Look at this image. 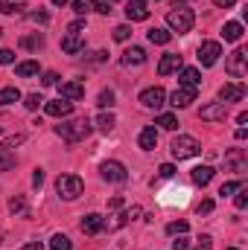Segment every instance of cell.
Masks as SVG:
<instances>
[{"label": "cell", "instance_id": "cell-1", "mask_svg": "<svg viewBox=\"0 0 248 250\" xmlns=\"http://www.w3.org/2000/svg\"><path fill=\"white\" fill-rule=\"evenodd\" d=\"M193 23H196L193 9H190L187 3H173V9H170V15H167V26H170V32L184 35V32L193 29Z\"/></svg>", "mask_w": 248, "mask_h": 250}, {"label": "cell", "instance_id": "cell-21", "mask_svg": "<svg viewBox=\"0 0 248 250\" xmlns=\"http://www.w3.org/2000/svg\"><path fill=\"white\" fill-rule=\"evenodd\" d=\"M222 38H225V41H231V44H237V41L243 38V23H237V21H228V23L222 26Z\"/></svg>", "mask_w": 248, "mask_h": 250}, {"label": "cell", "instance_id": "cell-29", "mask_svg": "<svg viewBox=\"0 0 248 250\" xmlns=\"http://www.w3.org/2000/svg\"><path fill=\"white\" fill-rule=\"evenodd\" d=\"M97 125H99V131H105V134H108V131L117 125V120H114V114H105V111H102V114L97 117Z\"/></svg>", "mask_w": 248, "mask_h": 250}, {"label": "cell", "instance_id": "cell-49", "mask_svg": "<svg viewBox=\"0 0 248 250\" xmlns=\"http://www.w3.org/2000/svg\"><path fill=\"white\" fill-rule=\"evenodd\" d=\"M47 87H53V84H59V73H44V79H41Z\"/></svg>", "mask_w": 248, "mask_h": 250}, {"label": "cell", "instance_id": "cell-9", "mask_svg": "<svg viewBox=\"0 0 248 250\" xmlns=\"http://www.w3.org/2000/svg\"><path fill=\"white\" fill-rule=\"evenodd\" d=\"M243 96H246V84H240V82H231V84H222V87H219V102H222V105H228V102H243Z\"/></svg>", "mask_w": 248, "mask_h": 250}, {"label": "cell", "instance_id": "cell-12", "mask_svg": "<svg viewBox=\"0 0 248 250\" xmlns=\"http://www.w3.org/2000/svg\"><path fill=\"white\" fill-rule=\"evenodd\" d=\"M82 233H88V236H97V233H102L105 230V218L102 215H97V212H91V215H85L82 218Z\"/></svg>", "mask_w": 248, "mask_h": 250}, {"label": "cell", "instance_id": "cell-54", "mask_svg": "<svg viewBox=\"0 0 248 250\" xmlns=\"http://www.w3.org/2000/svg\"><path fill=\"white\" fill-rule=\"evenodd\" d=\"M213 3H216V6H219V9H231V6H234V3H237V0H213Z\"/></svg>", "mask_w": 248, "mask_h": 250}, {"label": "cell", "instance_id": "cell-31", "mask_svg": "<svg viewBox=\"0 0 248 250\" xmlns=\"http://www.w3.org/2000/svg\"><path fill=\"white\" fill-rule=\"evenodd\" d=\"M15 166V154L9 148H0V172H9Z\"/></svg>", "mask_w": 248, "mask_h": 250}, {"label": "cell", "instance_id": "cell-19", "mask_svg": "<svg viewBox=\"0 0 248 250\" xmlns=\"http://www.w3.org/2000/svg\"><path fill=\"white\" fill-rule=\"evenodd\" d=\"M82 96H85V84H79V82H64L62 84V99L76 102V99H82Z\"/></svg>", "mask_w": 248, "mask_h": 250}, {"label": "cell", "instance_id": "cell-59", "mask_svg": "<svg viewBox=\"0 0 248 250\" xmlns=\"http://www.w3.org/2000/svg\"><path fill=\"white\" fill-rule=\"evenodd\" d=\"M0 35H3V29H0Z\"/></svg>", "mask_w": 248, "mask_h": 250}, {"label": "cell", "instance_id": "cell-13", "mask_svg": "<svg viewBox=\"0 0 248 250\" xmlns=\"http://www.w3.org/2000/svg\"><path fill=\"white\" fill-rule=\"evenodd\" d=\"M44 111H47V117H70V114H73V102H67V99H62V96H59V99H56V102H47V105H44Z\"/></svg>", "mask_w": 248, "mask_h": 250}, {"label": "cell", "instance_id": "cell-16", "mask_svg": "<svg viewBox=\"0 0 248 250\" xmlns=\"http://www.w3.org/2000/svg\"><path fill=\"white\" fill-rule=\"evenodd\" d=\"M170 99H173L175 108H187L190 102H196V87H175Z\"/></svg>", "mask_w": 248, "mask_h": 250}, {"label": "cell", "instance_id": "cell-50", "mask_svg": "<svg viewBox=\"0 0 248 250\" xmlns=\"http://www.w3.org/2000/svg\"><path fill=\"white\" fill-rule=\"evenodd\" d=\"M15 62V53L12 50H0V64H12Z\"/></svg>", "mask_w": 248, "mask_h": 250}, {"label": "cell", "instance_id": "cell-47", "mask_svg": "<svg viewBox=\"0 0 248 250\" xmlns=\"http://www.w3.org/2000/svg\"><path fill=\"white\" fill-rule=\"evenodd\" d=\"M173 250H190V239H184V236H178V239L173 242Z\"/></svg>", "mask_w": 248, "mask_h": 250}, {"label": "cell", "instance_id": "cell-7", "mask_svg": "<svg viewBox=\"0 0 248 250\" xmlns=\"http://www.w3.org/2000/svg\"><path fill=\"white\" fill-rule=\"evenodd\" d=\"M164 102H167V90H164V87H146V90L140 93V105H143V108L158 111V108H164Z\"/></svg>", "mask_w": 248, "mask_h": 250}, {"label": "cell", "instance_id": "cell-14", "mask_svg": "<svg viewBox=\"0 0 248 250\" xmlns=\"http://www.w3.org/2000/svg\"><path fill=\"white\" fill-rule=\"evenodd\" d=\"M125 18H128V21H146V18H149L146 3H143V0H128V3H125Z\"/></svg>", "mask_w": 248, "mask_h": 250}, {"label": "cell", "instance_id": "cell-27", "mask_svg": "<svg viewBox=\"0 0 248 250\" xmlns=\"http://www.w3.org/2000/svg\"><path fill=\"white\" fill-rule=\"evenodd\" d=\"M18 99H21V90H18V87H3V90H0V108H3V105H12V102H18Z\"/></svg>", "mask_w": 248, "mask_h": 250}, {"label": "cell", "instance_id": "cell-53", "mask_svg": "<svg viewBox=\"0 0 248 250\" xmlns=\"http://www.w3.org/2000/svg\"><path fill=\"white\" fill-rule=\"evenodd\" d=\"M108 207H111V209H120V207H123V198H120V195H117V198H111V201H108Z\"/></svg>", "mask_w": 248, "mask_h": 250}, {"label": "cell", "instance_id": "cell-5", "mask_svg": "<svg viewBox=\"0 0 248 250\" xmlns=\"http://www.w3.org/2000/svg\"><path fill=\"white\" fill-rule=\"evenodd\" d=\"M219 56H222V44H219V41H201V44H198L196 59H198L201 67H213V64L219 62Z\"/></svg>", "mask_w": 248, "mask_h": 250}, {"label": "cell", "instance_id": "cell-61", "mask_svg": "<svg viewBox=\"0 0 248 250\" xmlns=\"http://www.w3.org/2000/svg\"><path fill=\"white\" fill-rule=\"evenodd\" d=\"M105 3H111V0H105Z\"/></svg>", "mask_w": 248, "mask_h": 250}, {"label": "cell", "instance_id": "cell-36", "mask_svg": "<svg viewBox=\"0 0 248 250\" xmlns=\"http://www.w3.org/2000/svg\"><path fill=\"white\" fill-rule=\"evenodd\" d=\"M21 9H24L21 3H12V0H0V12H3V15H18Z\"/></svg>", "mask_w": 248, "mask_h": 250}, {"label": "cell", "instance_id": "cell-46", "mask_svg": "<svg viewBox=\"0 0 248 250\" xmlns=\"http://www.w3.org/2000/svg\"><path fill=\"white\" fill-rule=\"evenodd\" d=\"M91 9H97L99 15H108V12H111V6H108L105 0H97V3H91Z\"/></svg>", "mask_w": 248, "mask_h": 250}, {"label": "cell", "instance_id": "cell-40", "mask_svg": "<svg viewBox=\"0 0 248 250\" xmlns=\"http://www.w3.org/2000/svg\"><path fill=\"white\" fill-rule=\"evenodd\" d=\"M41 102H44V96H41V93H29V96H26V99H24V105H26V108H29V111H35V108H38V105H41Z\"/></svg>", "mask_w": 248, "mask_h": 250}, {"label": "cell", "instance_id": "cell-37", "mask_svg": "<svg viewBox=\"0 0 248 250\" xmlns=\"http://www.w3.org/2000/svg\"><path fill=\"white\" fill-rule=\"evenodd\" d=\"M131 38V26L128 23H120L117 29H114V41H128Z\"/></svg>", "mask_w": 248, "mask_h": 250}, {"label": "cell", "instance_id": "cell-48", "mask_svg": "<svg viewBox=\"0 0 248 250\" xmlns=\"http://www.w3.org/2000/svg\"><path fill=\"white\" fill-rule=\"evenodd\" d=\"M88 9H91V6H88L85 0H73V12H76V15H85Z\"/></svg>", "mask_w": 248, "mask_h": 250}, {"label": "cell", "instance_id": "cell-55", "mask_svg": "<svg viewBox=\"0 0 248 250\" xmlns=\"http://www.w3.org/2000/svg\"><path fill=\"white\" fill-rule=\"evenodd\" d=\"M21 250H44V248H41V242H29V245H24Z\"/></svg>", "mask_w": 248, "mask_h": 250}, {"label": "cell", "instance_id": "cell-20", "mask_svg": "<svg viewBox=\"0 0 248 250\" xmlns=\"http://www.w3.org/2000/svg\"><path fill=\"white\" fill-rule=\"evenodd\" d=\"M213 175H216L213 166H196V169H193V184H196V187H207V184L213 181Z\"/></svg>", "mask_w": 248, "mask_h": 250}, {"label": "cell", "instance_id": "cell-32", "mask_svg": "<svg viewBox=\"0 0 248 250\" xmlns=\"http://www.w3.org/2000/svg\"><path fill=\"white\" fill-rule=\"evenodd\" d=\"M187 230H190L187 221H173V224H167V233H170V236H184Z\"/></svg>", "mask_w": 248, "mask_h": 250}, {"label": "cell", "instance_id": "cell-58", "mask_svg": "<svg viewBox=\"0 0 248 250\" xmlns=\"http://www.w3.org/2000/svg\"><path fill=\"white\" fill-rule=\"evenodd\" d=\"M228 250H237V248H228Z\"/></svg>", "mask_w": 248, "mask_h": 250}, {"label": "cell", "instance_id": "cell-33", "mask_svg": "<svg viewBox=\"0 0 248 250\" xmlns=\"http://www.w3.org/2000/svg\"><path fill=\"white\" fill-rule=\"evenodd\" d=\"M158 125L167 128V131H175V128H178V120H175L173 114H161V117H158Z\"/></svg>", "mask_w": 248, "mask_h": 250}, {"label": "cell", "instance_id": "cell-44", "mask_svg": "<svg viewBox=\"0 0 248 250\" xmlns=\"http://www.w3.org/2000/svg\"><path fill=\"white\" fill-rule=\"evenodd\" d=\"M234 204H237V209H246V207H248V189L246 187L240 189V195L234 198Z\"/></svg>", "mask_w": 248, "mask_h": 250}, {"label": "cell", "instance_id": "cell-4", "mask_svg": "<svg viewBox=\"0 0 248 250\" xmlns=\"http://www.w3.org/2000/svg\"><path fill=\"white\" fill-rule=\"evenodd\" d=\"M82 189H85V184H82V178H79V175H59V181H56V192L62 195L64 201L79 198V195H82Z\"/></svg>", "mask_w": 248, "mask_h": 250}, {"label": "cell", "instance_id": "cell-34", "mask_svg": "<svg viewBox=\"0 0 248 250\" xmlns=\"http://www.w3.org/2000/svg\"><path fill=\"white\" fill-rule=\"evenodd\" d=\"M97 105H99V108H111V105H114V90H102V93L97 96Z\"/></svg>", "mask_w": 248, "mask_h": 250}, {"label": "cell", "instance_id": "cell-3", "mask_svg": "<svg viewBox=\"0 0 248 250\" xmlns=\"http://www.w3.org/2000/svg\"><path fill=\"white\" fill-rule=\"evenodd\" d=\"M170 151H173V157L187 160V157H196V154L201 151V146H198V140H196V137H190V134H178V137L173 140Z\"/></svg>", "mask_w": 248, "mask_h": 250}, {"label": "cell", "instance_id": "cell-45", "mask_svg": "<svg viewBox=\"0 0 248 250\" xmlns=\"http://www.w3.org/2000/svg\"><path fill=\"white\" fill-rule=\"evenodd\" d=\"M196 212H198V215H207V212H213V201H210V198H204V201L196 207Z\"/></svg>", "mask_w": 248, "mask_h": 250}, {"label": "cell", "instance_id": "cell-17", "mask_svg": "<svg viewBox=\"0 0 248 250\" xmlns=\"http://www.w3.org/2000/svg\"><path fill=\"white\" fill-rule=\"evenodd\" d=\"M175 70H181V56H175V53H167V56L158 62V73H161V76H170V73H175Z\"/></svg>", "mask_w": 248, "mask_h": 250}, {"label": "cell", "instance_id": "cell-8", "mask_svg": "<svg viewBox=\"0 0 248 250\" xmlns=\"http://www.w3.org/2000/svg\"><path fill=\"white\" fill-rule=\"evenodd\" d=\"M225 117H228V105H222V102H207L198 111V120H204V123H222Z\"/></svg>", "mask_w": 248, "mask_h": 250}, {"label": "cell", "instance_id": "cell-39", "mask_svg": "<svg viewBox=\"0 0 248 250\" xmlns=\"http://www.w3.org/2000/svg\"><path fill=\"white\" fill-rule=\"evenodd\" d=\"M190 250H213V239L201 236V239H196V245H190Z\"/></svg>", "mask_w": 248, "mask_h": 250}, {"label": "cell", "instance_id": "cell-43", "mask_svg": "<svg viewBox=\"0 0 248 250\" xmlns=\"http://www.w3.org/2000/svg\"><path fill=\"white\" fill-rule=\"evenodd\" d=\"M158 175H161L164 181H170V178H175V166H173V163H164V166L158 169Z\"/></svg>", "mask_w": 248, "mask_h": 250}, {"label": "cell", "instance_id": "cell-22", "mask_svg": "<svg viewBox=\"0 0 248 250\" xmlns=\"http://www.w3.org/2000/svg\"><path fill=\"white\" fill-rule=\"evenodd\" d=\"M137 143H140L143 151H152V148L158 146V134H155V128H143L140 137H137Z\"/></svg>", "mask_w": 248, "mask_h": 250}, {"label": "cell", "instance_id": "cell-35", "mask_svg": "<svg viewBox=\"0 0 248 250\" xmlns=\"http://www.w3.org/2000/svg\"><path fill=\"white\" fill-rule=\"evenodd\" d=\"M24 140H26V134H12V137H6V140H3V146H0V148H9V151H12V148H15V146H21Z\"/></svg>", "mask_w": 248, "mask_h": 250}, {"label": "cell", "instance_id": "cell-6", "mask_svg": "<svg viewBox=\"0 0 248 250\" xmlns=\"http://www.w3.org/2000/svg\"><path fill=\"white\" fill-rule=\"evenodd\" d=\"M99 175H102V181H108V184H125V181H128V172H125V166L120 160H105V163L99 166Z\"/></svg>", "mask_w": 248, "mask_h": 250}, {"label": "cell", "instance_id": "cell-2", "mask_svg": "<svg viewBox=\"0 0 248 250\" xmlns=\"http://www.w3.org/2000/svg\"><path fill=\"white\" fill-rule=\"evenodd\" d=\"M56 134L67 140V143H82L88 134H91V120L88 117H76V120H67V123L56 125Z\"/></svg>", "mask_w": 248, "mask_h": 250}, {"label": "cell", "instance_id": "cell-10", "mask_svg": "<svg viewBox=\"0 0 248 250\" xmlns=\"http://www.w3.org/2000/svg\"><path fill=\"white\" fill-rule=\"evenodd\" d=\"M225 169H228V172H240V175H243V172L248 169L246 151H243V148H231V151L225 154Z\"/></svg>", "mask_w": 248, "mask_h": 250}, {"label": "cell", "instance_id": "cell-11", "mask_svg": "<svg viewBox=\"0 0 248 250\" xmlns=\"http://www.w3.org/2000/svg\"><path fill=\"white\" fill-rule=\"evenodd\" d=\"M246 50L240 47V50H234L231 56H228V73L234 76V79H243L246 76Z\"/></svg>", "mask_w": 248, "mask_h": 250}, {"label": "cell", "instance_id": "cell-60", "mask_svg": "<svg viewBox=\"0 0 248 250\" xmlns=\"http://www.w3.org/2000/svg\"><path fill=\"white\" fill-rule=\"evenodd\" d=\"M0 137H3V131H0Z\"/></svg>", "mask_w": 248, "mask_h": 250}, {"label": "cell", "instance_id": "cell-52", "mask_svg": "<svg viewBox=\"0 0 248 250\" xmlns=\"http://www.w3.org/2000/svg\"><path fill=\"white\" fill-rule=\"evenodd\" d=\"M41 184H44V172H41V169H35V175H32V187L41 189Z\"/></svg>", "mask_w": 248, "mask_h": 250}, {"label": "cell", "instance_id": "cell-57", "mask_svg": "<svg viewBox=\"0 0 248 250\" xmlns=\"http://www.w3.org/2000/svg\"><path fill=\"white\" fill-rule=\"evenodd\" d=\"M0 242H3V230H0Z\"/></svg>", "mask_w": 248, "mask_h": 250}, {"label": "cell", "instance_id": "cell-26", "mask_svg": "<svg viewBox=\"0 0 248 250\" xmlns=\"http://www.w3.org/2000/svg\"><path fill=\"white\" fill-rule=\"evenodd\" d=\"M146 35H149V41H152V44H170V38H173V32H170V29H158V26H155V29H149Z\"/></svg>", "mask_w": 248, "mask_h": 250}, {"label": "cell", "instance_id": "cell-56", "mask_svg": "<svg viewBox=\"0 0 248 250\" xmlns=\"http://www.w3.org/2000/svg\"><path fill=\"white\" fill-rule=\"evenodd\" d=\"M64 3H67V0H53V6H64Z\"/></svg>", "mask_w": 248, "mask_h": 250}, {"label": "cell", "instance_id": "cell-18", "mask_svg": "<svg viewBox=\"0 0 248 250\" xmlns=\"http://www.w3.org/2000/svg\"><path fill=\"white\" fill-rule=\"evenodd\" d=\"M62 50L67 53V56L82 53V50H85V38H82V35H64L62 38Z\"/></svg>", "mask_w": 248, "mask_h": 250}, {"label": "cell", "instance_id": "cell-41", "mask_svg": "<svg viewBox=\"0 0 248 250\" xmlns=\"http://www.w3.org/2000/svg\"><path fill=\"white\" fill-rule=\"evenodd\" d=\"M125 224H128V212H120V215L108 224V230H120V227H125Z\"/></svg>", "mask_w": 248, "mask_h": 250}, {"label": "cell", "instance_id": "cell-42", "mask_svg": "<svg viewBox=\"0 0 248 250\" xmlns=\"http://www.w3.org/2000/svg\"><path fill=\"white\" fill-rule=\"evenodd\" d=\"M82 32H85V21H82V18L67 26V35H82Z\"/></svg>", "mask_w": 248, "mask_h": 250}, {"label": "cell", "instance_id": "cell-23", "mask_svg": "<svg viewBox=\"0 0 248 250\" xmlns=\"http://www.w3.org/2000/svg\"><path fill=\"white\" fill-rule=\"evenodd\" d=\"M181 87H198V82H201V76H198V70L196 67H181Z\"/></svg>", "mask_w": 248, "mask_h": 250}, {"label": "cell", "instance_id": "cell-51", "mask_svg": "<svg viewBox=\"0 0 248 250\" xmlns=\"http://www.w3.org/2000/svg\"><path fill=\"white\" fill-rule=\"evenodd\" d=\"M29 18H32L35 23H47V21H50V15H47V12H32Z\"/></svg>", "mask_w": 248, "mask_h": 250}, {"label": "cell", "instance_id": "cell-24", "mask_svg": "<svg viewBox=\"0 0 248 250\" xmlns=\"http://www.w3.org/2000/svg\"><path fill=\"white\" fill-rule=\"evenodd\" d=\"M21 47H24V50H29V53H38V50L44 47V35H38V32L24 35V38H21Z\"/></svg>", "mask_w": 248, "mask_h": 250}, {"label": "cell", "instance_id": "cell-38", "mask_svg": "<svg viewBox=\"0 0 248 250\" xmlns=\"http://www.w3.org/2000/svg\"><path fill=\"white\" fill-rule=\"evenodd\" d=\"M240 189H243V181H228V184H222L219 195H234V192H240Z\"/></svg>", "mask_w": 248, "mask_h": 250}, {"label": "cell", "instance_id": "cell-28", "mask_svg": "<svg viewBox=\"0 0 248 250\" xmlns=\"http://www.w3.org/2000/svg\"><path fill=\"white\" fill-rule=\"evenodd\" d=\"M15 73H18V76H38V62H21V64H15Z\"/></svg>", "mask_w": 248, "mask_h": 250}, {"label": "cell", "instance_id": "cell-15", "mask_svg": "<svg viewBox=\"0 0 248 250\" xmlns=\"http://www.w3.org/2000/svg\"><path fill=\"white\" fill-rule=\"evenodd\" d=\"M143 62H146L143 47H128L123 56H120V64H123V67H140Z\"/></svg>", "mask_w": 248, "mask_h": 250}, {"label": "cell", "instance_id": "cell-30", "mask_svg": "<svg viewBox=\"0 0 248 250\" xmlns=\"http://www.w3.org/2000/svg\"><path fill=\"white\" fill-rule=\"evenodd\" d=\"M73 245H70V239L67 236H62V233H56L53 239H50V250H70Z\"/></svg>", "mask_w": 248, "mask_h": 250}, {"label": "cell", "instance_id": "cell-25", "mask_svg": "<svg viewBox=\"0 0 248 250\" xmlns=\"http://www.w3.org/2000/svg\"><path fill=\"white\" fill-rule=\"evenodd\" d=\"M9 212H12V215H21V218H24V215L29 212V207H26V198H24V195H15V198L9 201Z\"/></svg>", "mask_w": 248, "mask_h": 250}]
</instances>
